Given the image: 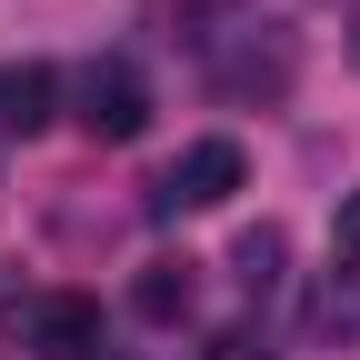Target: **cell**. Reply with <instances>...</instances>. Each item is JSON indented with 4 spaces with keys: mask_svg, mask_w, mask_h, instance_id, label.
Listing matches in <instances>:
<instances>
[{
    "mask_svg": "<svg viewBox=\"0 0 360 360\" xmlns=\"http://www.w3.org/2000/svg\"><path fill=\"white\" fill-rule=\"evenodd\" d=\"M240 180H250V150L210 130V141H191V150H180V160L150 180V220H180V210H220V200L240 191Z\"/></svg>",
    "mask_w": 360,
    "mask_h": 360,
    "instance_id": "cell-1",
    "label": "cell"
},
{
    "mask_svg": "<svg viewBox=\"0 0 360 360\" xmlns=\"http://www.w3.org/2000/svg\"><path fill=\"white\" fill-rule=\"evenodd\" d=\"M11 340L40 360H101V300L90 290H40L11 310Z\"/></svg>",
    "mask_w": 360,
    "mask_h": 360,
    "instance_id": "cell-2",
    "label": "cell"
},
{
    "mask_svg": "<svg viewBox=\"0 0 360 360\" xmlns=\"http://www.w3.org/2000/svg\"><path fill=\"white\" fill-rule=\"evenodd\" d=\"M80 130H90V141H141V130H150L141 60H90L80 70Z\"/></svg>",
    "mask_w": 360,
    "mask_h": 360,
    "instance_id": "cell-3",
    "label": "cell"
},
{
    "mask_svg": "<svg viewBox=\"0 0 360 360\" xmlns=\"http://www.w3.org/2000/svg\"><path fill=\"white\" fill-rule=\"evenodd\" d=\"M60 120V70L51 60H11L0 70V141H40Z\"/></svg>",
    "mask_w": 360,
    "mask_h": 360,
    "instance_id": "cell-4",
    "label": "cell"
},
{
    "mask_svg": "<svg viewBox=\"0 0 360 360\" xmlns=\"http://www.w3.org/2000/svg\"><path fill=\"white\" fill-rule=\"evenodd\" d=\"M130 300H141V321H191V300H200V281H191V260H150L141 270V290H130Z\"/></svg>",
    "mask_w": 360,
    "mask_h": 360,
    "instance_id": "cell-5",
    "label": "cell"
},
{
    "mask_svg": "<svg viewBox=\"0 0 360 360\" xmlns=\"http://www.w3.org/2000/svg\"><path fill=\"white\" fill-rule=\"evenodd\" d=\"M310 340H360V270H330L310 290Z\"/></svg>",
    "mask_w": 360,
    "mask_h": 360,
    "instance_id": "cell-6",
    "label": "cell"
},
{
    "mask_svg": "<svg viewBox=\"0 0 360 360\" xmlns=\"http://www.w3.org/2000/svg\"><path fill=\"white\" fill-rule=\"evenodd\" d=\"M281 250H290V240H281V231H270V220H260V231H240V250H231V270H240L250 290H281Z\"/></svg>",
    "mask_w": 360,
    "mask_h": 360,
    "instance_id": "cell-7",
    "label": "cell"
},
{
    "mask_svg": "<svg viewBox=\"0 0 360 360\" xmlns=\"http://www.w3.org/2000/svg\"><path fill=\"white\" fill-rule=\"evenodd\" d=\"M330 240H340V260H350V270H360V191H350V200H340V231H330Z\"/></svg>",
    "mask_w": 360,
    "mask_h": 360,
    "instance_id": "cell-8",
    "label": "cell"
},
{
    "mask_svg": "<svg viewBox=\"0 0 360 360\" xmlns=\"http://www.w3.org/2000/svg\"><path fill=\"white\" fill-rule=\"evenodd\" d=\"M210 360H270V350H260L250 330H231V340H210Z\"/></svg>",
    "mask_w": 360,
    "mask_h": 360,
    "instance_id": "cell-9",
    "label": "cell"
},
{
    "mask_svg": "<svg viewBox=\"0 0 360 360\" xmlns=\"http://www.w3.org/2000/svg\"><path fill=\"white\" fill-rule=\"evenodd\" d=\"M350 51H360V30H350Z\"/></svg>",
    "mask_w": 360,
    "mask_h": 360,
    "instance_id": "cell-10",
    "label": "cell"
}]
</instances>
